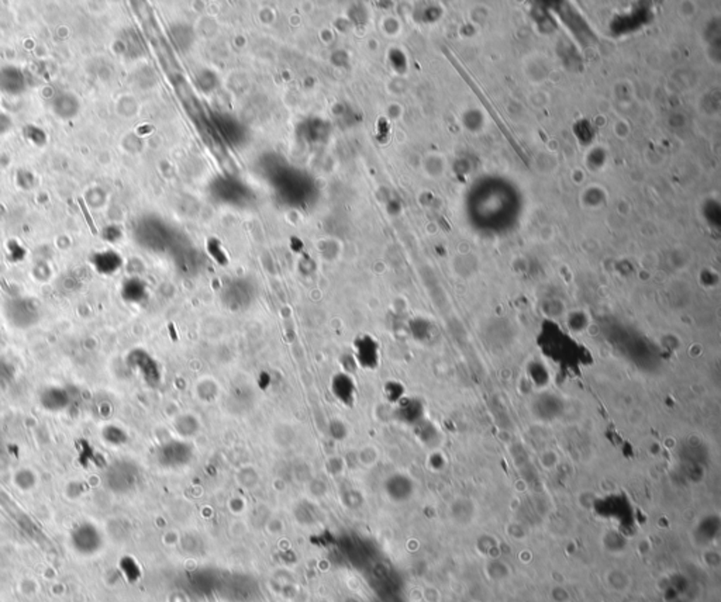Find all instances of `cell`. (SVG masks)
Instances as JSON below:
<instances>
[{
  "label": "cell",
  "mask_w": 721,
  "mask_h": 602,
  "mask_svg": "<svg viewBox=\"0 0 721 602\" xmlns=\"http://www.w3.org/2000/svg\"><path fill=\"white\" fill-rule=\"evenodd\" d=\"M139 468L132 461L119 460L112 463L105 471V484L113 492H129L137 485Z\"/></svg>",
  "instance_id": "1"
},
{
  "label": "cell",
  "mask_w": 721,
  "mask_h": 602,
  "mask_svg": "<svg viewBox=\"0 0 721 602\" xmlns=\"http://www.w3.org/2000/svg\"><path fill=\"white\" fill-rule=\"evenodd\" d=\"M71 546L81 556H95L103 549V535L93 524H81L71 533Z\"/></svg>",
  "instance_id": "2"
},
{
  "label": "cell",
  "mask_w": 721,
  "mask_h": 602,
  "mask_svg": "<svg viewBox=\"0 0 721 602\" xmlns=\"http://www.w3.org/2000/svg\"><path fill=\"white\" fill-rule=\"evenodd\" d=\"M193 457V448L186 441H169L158 452V460L165 467H182Z\"/></svg>",
  "instance_id": "3"
},
{
  "label": "cell",
  "mask_w": 721,
  "mask_h": 602,
  "mask_svg": "<svg viewBox=\"0 0 721 602\" xmlns=\"http://www.w3.org/2000/svg\"><path fill=\"white\" fill-rule=\"evenodd\" d=\"M354 359L365 370H374L379 365V343L371 335H362L354 342Z\"/></svg>",
  "instance_id": "4"
},
{
  "label": "cell",
  "mask_w": 721,
  "mask_h": 602,
  "mask_svg": "<svg viewBox=\"0 0 721 602\" xmlns=\"http://www.w3.org/2000/svg\"><path fill=\"white\" fill-rule=\"evenodd\" d=\"M333 396L340 401L342 406L351 408L355 404L357 400V384L355 380L350 373L340 372L333 376L331 384H330Z\"/></svg>",
  "instance_id": "5"
},
{
  "label": "cell",
  "mask_w": 721,
  "mask_h": 602,
  "mask_svg": "<svg viewBox=\"0 0 721 602\" xmlns=\"http://www.w3.org/2000/svg\"><path fill=\"white\" fill-rule=\"evenodd\" d=\"M134 365L139 369L140 374H143L145 382L151 386H156L161 382V369L159 365L145 352H137Z\"/></svg>",
  "instance_id": "6"
},
{
  "label": "cell",
  "mask_w": 721,
  "mask_h": 602,
  "mask_svg": "<svg viewBox=\"0 0 721 602\" xmlns=\"http://www.w3.org/2000/svg\"><path fill=\"white\" fill-rule=\"evenodd\" d=\"M176 428L182 437H193L199 431V423L196 417L186 414L179 417V420L176 421Z\"/></svg>",
  "instance_id": "7"
},
{
  "label": "cell",
  "mask_w": 721,
  "mask_h": 602,
  "mask_svg": "<svg viewBox=\"0 0 721 602\" xmlns=\"http://www.w3.org/2000/svg\"><path fill=\"white\" fill-rule=\"evenodd\" d=\"M76 201H78V204H79V207H81V210H82V213H83V216H85V220H86V223H88V225H89L91 231H92L93 234H98V230H96L95 221H93V218H92V216H91V213H89V210H88V207H86V204H85V201H83V199H81V197H79Z\"/></svg>",
  "instance_id": "8"
}]
</instances>
